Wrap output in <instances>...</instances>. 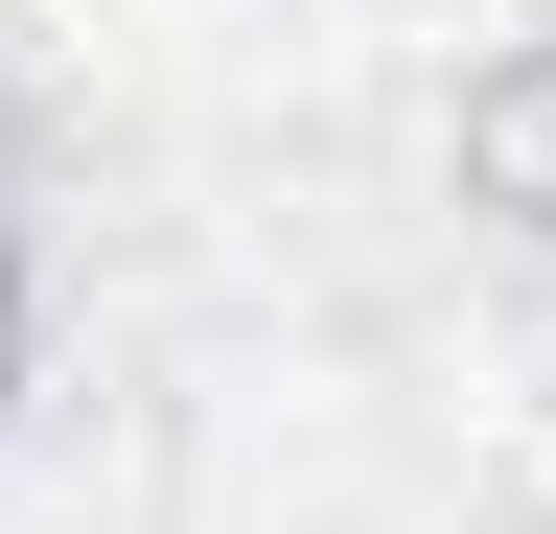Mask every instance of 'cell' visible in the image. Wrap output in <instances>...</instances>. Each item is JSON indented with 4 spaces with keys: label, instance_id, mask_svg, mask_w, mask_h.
<instances>
[{
    "label": "cell",
    "instance_id": "6da1fadb",
    "mask_svg": "<svg viewBox=\"0 0 556 534\" xmlns=\"http://www.w3.org/2000/svg\"><path fill=\"white\" fill-rule=\"evenodd\" d=\"M0 395H24V256H0Z\"/></svg>",
    "mask_w": 556,
    "mask_h": 534
}]
</instances>
